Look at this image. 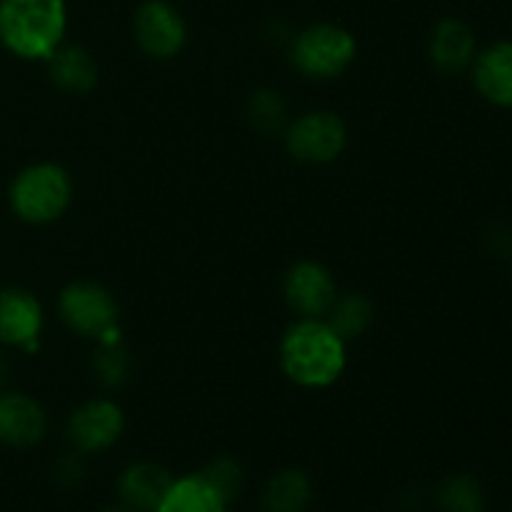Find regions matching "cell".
I'll return each mask as SVG.
<instances>
[{
    "label": "cell",
    "instance_id": "obj_1",
    "mask_svg": "<svg viewBox=\"0 0 512 512\" xmlns=\"http://www.w3.org/2000/svg\"><path fill=\"white\" fill-rule=\"evenodd\" d=\"M348 345L325 318H295L280 335V370L298 388L325 390L343 378Z\"/></svg>",
    "mask_w": 512,
    "mask_h": 512
},
{
    "label": "cell",
    "instance_id": "obj_2",
    "mask_svg": "<svg viewBox=\"0 0 512 512\" xmlns=\"http://www.w3.org/2000/svg\"><path fill=\"white\" fill-rule=\"evenodd\" d=\"M68 35V0H0V45L28 63H45Z\"/></svg>",
    "mask_w": 512,
    "mask_h": 512
},
{
    "label": "cell",
    "instance_id": "obj_3",
    "mask_svg": "<svg viewBox=\"0 0 512 512\" xmlns=\"http://www.w3.org/2000/svg\"><path fill=\"white\" fill-rule=\"evenodd\" d=\"M75 198L73 175L55 160H38L15 173L8 188V205L28 225H53L68 213Z\"/></svg>",
    "mask_w": 512,
    "mask_h": 512
},
{
    "label": "cell",
    "instance_id": "obj_4",
    "mask_svg": "<svg viewBox=\"0 0 512 512\" xmlns=\"http://www.w3.org/2000/svg\"><path fill=\"white\" fill-rule=\"evenodd\" d=\"M290 65L308 80H335L358 58V40L340 23H313L290 40Z\"/></svg>",
    "mask_w": 512,
    "mask_h": 512
},
{
    "label": "cell",
    "instance_id": "obj_5",
    "mask_svg": "<svg viewBox=\"0 0 512 512\" xmlns=\"http://www.w3.org/2000/svg\"><path fill=\"white\" fill-rule=\"evenodd\" d=\"M58 315L70 333L95 345L120 343V308L115 295L95 280H73L58 295Z\"/></svg>",
    "mask_w": 512,
    "mask_h": 512
},
{
    "label": "cell",
    "instance_id": "obj_6",
    "mask_svg": "<svg viewBox=\"0 0 512 512\" xmlns=\"http://www.w3.org/2000/svg\"><path fill=\"white\" fill-rule=\"evenodd\" d=\"M285 150L303 165H330L348 148V125L335 110H305L283 130Z\"/></svg>",
    "mask_w": 512,
    "mask_h": 512
},
{
    "label": "cell",
    "instance_id": "obj_7",
    "mask_svg": "<svg viewBox=\"0 0 512 512\" xmlns=\"http://www.w3.org/2000/svg\"><path fill=\"white\" fill-rule=\"evenodd\" d=\"M133 40L145 58L165 63L188 45V23L168 0H143L133 15Z\"/></svg>",
    "mask_w": 512,
    "mask_h": 512
},
{
    "label": "cell",
    "instance_id": "obj_8",
    "mask_svg": "<svg viewBox=\"0 0 512 512\" xmlns=\"http://www.w3.org/2000/svg\"><path fill=\"white\" fill-rule=\"evenodd\" d=\"M125 433V413L113 398H90L73 408L65 423L70 448L80 455H98L113 448Z\"/></svg>",
    "mask_w": 512,
    "mask_h": 512
},
{
    "label": "cell",
    "instance_id": "obj_9",
    "mask_svg": "<svg viewBox=\"0 0 512 512\" xmlns=\"http://www.w3.org/2000/svg\"><path fill=\"white\" fill-rule=\"evenodd\" d=\"M338 298V283L320 260H298L283 275V300L295 318H325Z\"/></svg>",
    "mask_w": 512,
    "mask_h": 512
},
{
    "label": "cell",
    "instance_id": "obj_10",
    "mask_svg": "<svg viewBox=\"0 0 512 512\" xmlns=\"http://www.w3.org/2000/svg\"><path fill=\"white\" fill-rule=\"evenodd\" d=\"M43 325L45 310L38 295L18 285L0 290V345L33 353L40 348Z\"/></svg>",
    "mask_w": 512,
    "mask_h": 512
},
{
    "label": "cell",
    "instance_id": "obj_11",
    "mask_svg": "<svg viewBox=\"0 0 512 512\" xmlns=\"http://www.w3.org/2000/svg\"><path fill=\"white\" fill-rule=\"evenodd\" d=\"M48 435V413L43 405L20 390L0 393V445L28 450L40 445Z\"/></svg>",
    "mask_w": 512,
    "mask_h": 512
},
{
    "label": "cell",
    "instance_id": "obj_12",
    "mask_svg": "<svg viewBox=\"0 0 512 512\" xmlns=\"http://www.w3.org/2000/svg\"><path fill=\"white\" fill-rule=\"evenodd\" d=\"M478 43L468 23L458 18H443L435 23L428 38V58L433 68L443 75H460L470 70Z\"/></svg>",
    "mask_w": 512,
    "mask_h": 512
},
{
    "label": "cell",
    "instance_id": "obj_13",
    "mask_svg": "<svg viewBox=\"0 0 512 512\" xmlns=\"http://www.w3.org/2000/svg\"><path fill=\"white\" fill-rule=\"evenodd\" d=\"M173 475L168 468L153 460H138L128 468L120 470L115 480V493H118L120 505L135 512H155L163 495L168 493Z\"/></svg>",
    "mask_w": 512,
    "mask_h": 512
},
{
    "label": "cell",
    "instance_id": "obj_14",
    "mask_svg": "<svg viewBox=\"0 0 512 512\" xmlns=\"http://www.w3.org/2000/svg\"><path fill=\"white\" fill-rule=\"evenodd\" d=\"M473 85L488 103L512 108V40H498L475 55Z\"/></svg>",
    "mask_w": 512,
    "mask_h": 512
},
{
    "label": "cell",
    "instance_id": "obj_15",
    "mask_svg": "<svg viewBox=\"0 0 512 512\" xmlns=\"http://www.w3.org/2000/svg\"><path fill=\"white\" fill-rule=\"evenodd\" d=\"M45 65H48L50 83L63 93L85 95L98 85V60L83 45L63 43L45 60Z\"/></svg>",
    "mask_w": 512,
    "mask_h": 512
},
{
    "label": "cell",
    "instance_id": "obj_16",
    "mask_svg": "<svg viewBox=\"0 0 512 512\" xmlns=\"http://www.w3.org/2000/svg\"><path fill=\"white\" fill-rule=\"evenodd\" d=\"M315 488L308 473L300 468H283L268 478L260 495L263 512H308Z\"/></svg>",
    "mask_w": 512,
    "mask_h": 512
},
{
    "label": "cell",
    "instance_id": "obj_17",
    "mask_svg": "<svg viewBox=\"0 0 512 512\" xmlns=\"http://www.w3.org/2000/svg\"><path fill=\"white\" fill-rule=\"evenodd\" d=\"M228 500L200 473L173 478L155 512H228Z\"/></svg>",
    "mask_w": 512,
    "mask_h": 512
},
{
    "label": "cell",
    "instance_id": "obj_18",
    "mask_svg": "<svg viewBox=\"0 0 512 512\" xmlns=\"http://www.w3.org/2000/svg\"><path fill=\"white\" fill-rule=\"evenodd\" d=\"M335 333L343 340L353 343V340L363 338L375 323V305L368 295L363 293H338L333 308L325 315Z\"/></svg>",
    "mask_w": 512,
    "mask_h": 512
},
{
    "label": "cell",
    "instance_id": "obj_19",
    "mask_svg": "<svg viewBox=\"0 0 512 512\" xmlns=\"http://www.w3.org/2000/svg\"><path fill=\"white\" fill-rule=\"evenodd\" d=\"M435 503L443 512H485V493L470 475H450L435 490Z\"/></svg>",
    "mask_w": 512,
    "mask_h": 512
},
{
    "label": "cell",
    "instance_id": "obj_20",
    "mask_svg": "<svg viewBox=\"0 0 512 512\" xmlns=\"http://www.w3.org/2000/svg\"><path fill=\"white\" fill-rule=\"evenodd\" d=\"M245 113H248L253 128L265 135L283 133L285 125H288V105H285V98L275 88L255 90L248 98Z\"/></svg>",
    "mask_w": 512,
    "mask_h": 512
},
{
    "label": "cell",
    "instance_id": "obj_21",
    "mask_svg": "<svg viewBox=\"0 0 512 512\" xmlns=\"http://www.w3.org/2000/svg\"><path fill=\"white\" fill-rule=\"evenodd\" d=\"M130 370H133V360H130L128 350L123 348V340L98 345V355L93 358V373L103 388H120L130 378Z\"/></svg>",
    "mask_w": 512,
    "mask_h": 512
},
{
    "label": "cell",
    "instance_id": "obj_22",
    "mask_svg": "<svg viewBox=\"0 0 512 512\" xmlns=\"http://www.w3.org/2000/svg\"><path fill=\"white\" fill-rule=\"evenodd\" d=\"M198 473L203 475V478L208 480V483L213 485V488L218 490L228 503H233V500L240 495V490H243V483H245L243 468H240L238 460L230 458V455H220V458L210 460V463L205 465L203 470H198Z\"/></svg>",
    "mask_w": 512,
    "mask_h": 512
},
{
    "label": "cell",
    "instance_id": "obj_23",
    "mask_svg": "<svg viewBox=\"0 0 512 512\" xmlns=\"http://www.w3.org/2000/svg\"><path fill=\"white\" fill-rule=\"evenodd\" d=\"M55 473H58V478L63 480L65 485H78L80 478H83V473H85L83 455H80L78 450H70V453H65V458L60 460L58 468H55Z\"/></svg>",
    "mask_w": 512,
    "mask_h": 512
},
{
    "label": "cell",
    "instance_id": "obj_24",
    "mask_svg": "<svg viewBox=\"0 0 512 512\" xmlns=\"http://www.w3.org/2000/svg\"><path fill=\"white\" fill-rule=\"evenodd\" d=\"M103 512H135V510L125 508V505H115V508H105Z\"/></svg>",
    "mask_w": 512,
    "mask_h": 512
}]
</instances>
